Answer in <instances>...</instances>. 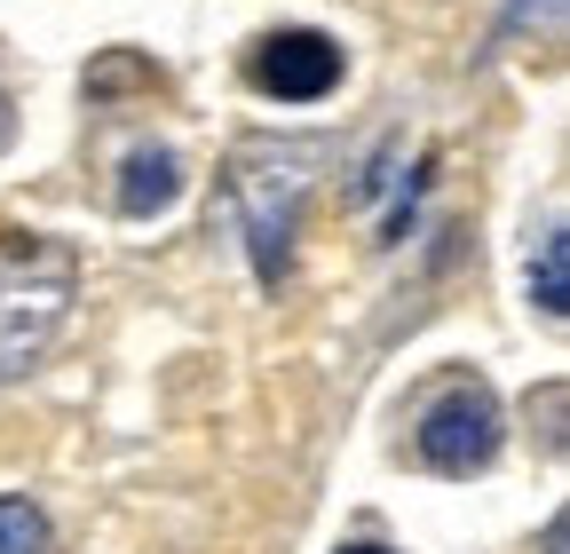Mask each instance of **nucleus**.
Here are the masks:
<instances>
[{"label": "nucleus", "instance_id": "obj_12", "mask_svg": "<svg viewBox=\"0 0 570 554\" xmlns=\"http://www.w3.org/2000/svg\"><path fill=\"white\" fill-rule=\"evenodd\" d=\"M0 144H9V96H0Z\"/></svg>", "mask_w": 570, "mask_h": 554}, {"label": "nucleus", "instance_id": "obj_2", "mask_svg": "<svg viewBox=\"0 0 570 554\" xmlns=\"http://www.w3.org/2000/svg\"><path fill=\"white\" fill-rule=\"evenodd\" d=\"M309 167H317V144H254L230 167V206H238V230H246L262 286H277L294 269V222L309 198Z\"/></svg>", "mask_w": 570, "mask_h": 554}, {"label": "nucleus", "instance_id": "obj_3", "mask_svg": "<svg viewBox=\"0 0 570 554\" xmlns=\"http://www.w3.org/2000/svg\"><path fill=\"white\" fill-rule=\"evenodd\" d=\"M491 452H499V396L483 380H460L420 412V459L436 475H475L491 467Z\"/></svg>", "mask_w": 570, "mask_h": 554}, {"label": "nucleus", "instance_id": "obj_10", "mask_svg": "<svg viewBox=\"0 0 570 554\" xmlns=\"http://www.w3.org/2000/svg\"><path fill=\"white\" fill-rule=\"evenodd\" d=\"M0 554H48V515L32 499H0Z\"/></svg>", "mask_w": 570, "mask_h": 554}, {"label": "nucleus", "instance_id": "obj_6", "mask_svg": "<svg viewBox=\"0 0 570 554\" xmlns=\"http://www.w3.org/2000/svg\"><path fill=\"white\" fill-rule=\"evenodd\" d=\"M365 198H389L381 206V238H404V222H412V198H420V175H404V151H381L373 159V175L356 182Z\"/></svg>", "mask_w": 570, "mask_h": 554}, {"label": "nucleus", "instance_id": "obj_4", "mask_svg": "<svg viewBox=\"0 0 570 554\" xmlns=\"http://www.w3.org/2000/svg\"><path fill=\"white\" fill-rule=\"evenodd\" d=\"M333 80H341V48L325 32H269L254 48V88L277 103H317L333 96Z\"/></svg>", "mask_w": 570, "mask_h": 554}, {"label": "nucleus", "instance_id": "obj_7", "mask_svg": "<svg viewBox=\"0 0 570 554\" xmlns=\"http://www.w3.org/2000/svg\"><path fill=\"white\" fill-rule=\"evenodd\" d=\"M523 277H531V301H539L547 317H570V230H547Z\"/></svg>", "mask_w": 570, "mask_h": 554}, {"label": "nucleus", "instance_id": "obj_13", "mask_svg": "<svg viewBox=\"0 0 570 554\" xmlns=\"http://www.w3.org/2000/svg\"><path fill=\"white\" fill-rule=\"evenodd\" d=\"M341 554H389V546H341Z\"/></svg>", "mask_w": 570, "mask_h": 554}, {"label": "nucleus", "instance_id": "obj_5", "mask_svg": "<svg viewBox=\"0 0 570 554\" xmlns=\"http://www.w3.org/2000/svg\"><path fill=\"white\" fill-rule=\"evenodd\" d=\"M183 198V159L167 151V144H142V151H127V175H119V215H167V206Z\"/></svg>", "mask_w": 570, "mask_h": 554}, {"label": "nucleus", "instance_id": "obj_11", "mask_svg": "<svg viewBox=\"0 0 570 554\" xmlns=\"http://www.w3.org/2000/svg\"><path fill=\"white\" fill-rule=\"evenodd\" d=\"M539 554H570V507H562V515L539 531Z\"/></svg>", "mask_w": 570, "mask_h": 554}, {"label": "nucleus", "instance_id": "obj_1", "mask_svg": "<svg viewBox=\"0 0 570 554\" xmlns=\"http://www.w3.org/2000/svg\"><path fill=\"white\" fill-rule=\"evenodd\" d=\"M71 246L56 238H0V380H17L40 365V349L56 340L63 309H71Z\"/></svg>", "mask_w": 570, "mask_h": 554}, {"label": "nucleus", "instance_id": "obj_8", "mask_svg": "<svg viewBox=\"0 0 570 554\" xmlns=\"http://www.w3.org/2000/svg\"><path fill=\"white\" fill-rule=\"evenodd\" d=\"M491 40L499 48H515V40H570V0H508V17H499Z\"/></svg>", "mask_w": 570, "mask_h": 554}, {"label": "nucleus", "instance_id": "obj_9", "mask_svg": "<svg viewBox=\"0 0 570 554\" xmlns=\"http://www.w3.org/2000/svg\"><path fill=\"white\" fill-rule=\"evenodd\" d=\"M523 412H531V428H539V444H547V452H570V380L531 388V396H523Z\"/></svg>", "mask_w": 570, "mask_h": 554}]
</instances>
